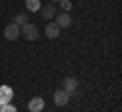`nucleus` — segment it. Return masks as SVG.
<instances>
[{
    "instance_id": "obj_8",
    "label": "nucleus",
    "mask_w": 122,
    "mask_h": 112,
    "mask_svg": "<svg viewBox=\"0 0 122 112\" xmlns=\"http://www.w3.org/2000/svg\"><path fill=\"white\" fill-rule=\"evenodd\" d=\"M39 12L43 14V18H45V21H51V18H55L57 8H55V4H45V6H41V10H39Z\"/></svg>"
},
{
    "instance_id": "obj_7",
    "label": "nucleus",
    "mask_w": 122,
    "mask_h": 112,
    "mask_svg": "<svg viewBox=\"0 0 122 112\" xmlns=\"http://www.w3.org/2000/svg\"><path fill=\"white\" fill-rule=\"evenodd\" d=\"M43 110H45L43 98H30L29 100V112H43Z\"/></svg>"
},
{
    "instance_id": "obj_1",
    "label": "nucleus",
    "mask_w": 122,
    "mask_h": 112,
    "mask_svg": "<svg viewBox=\"0 0 122 112\" xmlns=\"http://www.w3.org/2000/svg\"><path fill=\"white\" fill-rule=\"evenodd\" d=\"M20 37L26 41H37L39 39V27L35 22H25L20 27Z\"/></svg>"
},
{
    "instance_id": "obj_13",
    "label": "nucleus",
    "mask_w": 122,
    "mask_h": 112,
    "mask_svg": "<svg viewBox=\"0 0 122 112\" xmlns=\"http://www.w3.org/2000/svg\"><path fill=\"white\" fill-rule=\"evenodd\" d=\"M59 2H61L63 12H69V10H71V2H69V0H59Z\"/></svg>"
},
{
    "instance_id": "obj_12",
    "label": "nucleus",
    "mask_w": 122,
    "mask_h": 112,
    "mask_svg": "<svg viewBox=\"0 0 122 112\" xmlns=\"http://www.w3.org/2000/svg\"><path fill=\"white\" fill-rule=\"evenodd\" d=\"M0 112H18V110H16V106H12V102H8V104L0 106Z\"/></svg>"
},
{
    "instance_id": "obj_4",
    "label": "nucleus",
    "mask_w": 122,
    "mask_h": 112,
    "mask_svg": "<svg viewBox=\"0 0 122 112\" xmlns=\"http://www.w3.org/2000/svg\"><path fill=\"white\" fill-rule=\"evenodd\" d=\"M18 37H20V27L14 25V22H10L4 29V39L6 41H14V39H18Z\"/></svg>"
},
{
    "instance_id": "obj_14",
    "label": "nucleus",
    "mask_w": 122,
    "mask_h": 112,
    "mask_svg": "<svg viewBox=\"0 0 122 112\" xmlns=\"http://www.w3.org/2000/svg\"><path fill=\"white\" fill-rule=\"evenodd\" d=\"M55 2H59V0H51V4H55Z\"/></svg>"
},
{
    "instance_id": "obj_11",
    "label": "nucleus",
    "mask_w": 122,
    "mask_h": 112,
    "mask_svg": "<svg viewBox=\"0 0 122 112\" xmlns=\"http://www.w3.org/2000/svg\"><path fill=\"white\" fill-rule=\"evenodd\" d=\"M25 22H29V14H26V12H18L16 16H14V25L22 27Z\"/></svg>"
},
{
    "instance_id": "obj_3",
    "label": "nucleus",
    "mask_w": 122,
    "mask_h": 112,
    "mask_svg": "<svg viewBox=\"0 0 122 112\" xmlns=\"http://www.w3.org/2000/svg\"><path fill=\"white\" fill-rule=\"evenodd\" d=\"M61 86H63L61 90H65L67 94L71 96V98L77 94V80H75V78H65L63 82H61Z\"/></svg>"
},
{
    "instance_id": "obj_10",
    "label": "nucleus",
    "mask_w": 122,
    "mask_h": 112,
    "mask_svg": "<svg viewBox=\"0 0 122 112\" xmlns=\"http://www.w3.org/2000/svg\"><path fill=\"white\" fill-rule=\"evenodd\" d=\"M25 4L29 12H39L41 10V0H25Z\"/></svg>"
},
{
    "instance_id": "obj_9",
    "label": "nucleus",
    "mask_w": 122,
    "mask_h": 112,
    "mask_svg": "<svg viewBox=\"0 0 122 112\" xmlns=\"http://www.w3.org/2000/svg\"><path fill=\"white\" fill-rule=\"evenodd\" d=\"M59 33H61V29L55 25V21H53V22H49V25L45 27V35H47L49 39H57V37H59Z\"/></svg>"
},
{
    "instance_id": "obj_5",
    "label": "nucleus",
    "mask_w": 122,
    "mask_h": 112,
    "mask_svg": "<svg viewBox=\"0 0 122 112\" xmlns=\"http://www.w3.org/2000/svg\"><path fill=\"white\" fill-rule=\"evenodd\" d=\"M12 98H14L12 88H10V86H0V106H2V104L12 102Z\"/></svg>"
},
{
    "instance_id": "obj_6",
    "label": "nucleus",
    "mask_w": 122,
    "mask_h": 112,
    "mask_svg": "<svg viewBox=\"0 0 122 112\" xmlns=\"http://www.w3.org/2000/svg\"><path fill=\"white\" fill-rule=\"evenodd\" d=\"M55 25L59 27V29H67V27H71V16H69V12L55 14Z\"/></svg>"
},
{
    "instance_id": "obj_2",
    "label": "nucleus",
    "mask_w": 122,
    "mask_h": 112,
    "mask_svg": "<svg viewBox=\"0 0 122 112\" xmlns=\"http://www.w3.org/2000/svg\"><path fill=\"white\" fill-rule=\"evenodd\" d=\"M69 100H71V96L67 94L65 90H57L55 94H53V102H55V106H59V108L67 106V104H69Z\"/></svg>"
}]
</instances>
